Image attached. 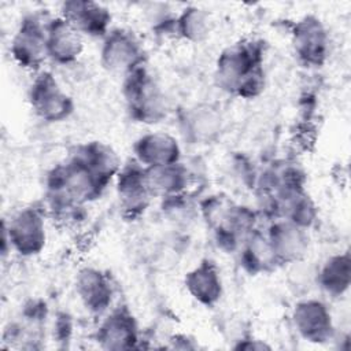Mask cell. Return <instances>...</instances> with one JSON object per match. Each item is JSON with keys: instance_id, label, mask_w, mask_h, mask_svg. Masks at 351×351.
Masks as SVG:
<instances>
[{"instance_id": "d6986e66", "label": "cell", "mask_w": 351, "mask_h": 351, "mask_svg": "<svg viewBox=\"0 0 351 351\" xmlns=\"http://www.w3.org/2000/svg\"><path fill=\"white\" fill-rule=\"evenodd\" d=\"M218 115L210 107L192 108L185 118V133L196 141H208L218 132Z\"/></svg>"}, {"instance_id": "8992f818", "label": "cell", "mask_w": 351, "mask_h": 351, "mask_svg": "<svg viewBox=\"0 0 351 351\" xmlns=\"http://www.w3.org/2000/svg\"><path fill=\"white\" fill-rule=\"evenodd\" d=\"M10 245L22 255L38 254L45 244V226L41 214L34 208H23L10 222L4 233Z\"/></svg>"}, {"instance_id": "30bf717a", "label": "cell", "mask_w": 351, "mask_h": 351, "mask_svg": "<svg viewBox=\"0 0 351 351\" xmlns=\"http://www.w3.org/2000/svg\"><path fill=\"white\" fill-rule=\"evenodd\" d=\"M326 32L318 19L306 16L296 23L293 32V45L298 55L306 63H321L326 53Z\"/></svg>"}, {"instance_id": "277c9868", "label": "cell", "mask_w": 351, "mask_h": 351, "mask_svg": "<svg viewBox=\"0 0 351 351\" xmlns=\"http://www.w3.org/2000/svg\"><path fill=\"white\" fill-rule=\"evenodd\" d=\"M47 27L48 22L43 23L37 15H30L21 23L14 36L11 52L22 67L37 69L48 56Z\"/></svg>"}, {"instance_id": "e0dca14e", "label": "cell", "mask_w": 351, "mask_h": 351, "mask_svg": "<svg viewBox=\"0 0 351 351\" xmlns=\"http://www.w3.org/2000/svg\"><path fill=\"white\" fill-rule=\"evenodd\" d=\"M99 340L110 348H125L136 340V325L133 317L125 311H115L104 321L99 330Z\"/></svg>"}, {"instance_id": "ba28073f", "label": "cell", "mask_w": 351, "mask_h": 351, "mask_svg": "<svg viewBox=\"0 0 351 351\" xmlns=\"http://www.w3.org/2000/svg\"><path fill=\"white\" fill-rule=\"evenodd\" d=\"M48 56L60 64L78 59L82 52V34L63 16L51 19L47 27Z\"/></svg>"}, {"instance_id": "ffe728a7", "label": "cell", "mask_w": 351, "mask_h": 351, "mask_svg": "<svg viewBox=\"0 0 351 351\" xmlns=\"http://www.w3.org/2000/svg\"><path fill=\"white\" fill-rule=\"evenodd\" d=\"M177 29L182 37L191 41H200L210 32V18L204 10L189 7L178 16Z\"/></svg>"}, {"instance_id": "9c48e42d", "label": "cell", "mask_w": 351, "mask_h": 351, "mask_svg": "<svg viewBox=\"0 0 351 351\" xmlns=\"http://www.w3.org/2000/svg\"><path fill=\"white\" fill-rule=\"evenodd\" d=\"M136 156L140 165L145 167L166 166L178 162L180 147L177 140L167 133H148L134 145Z\"/></svg>"}, {"instance_id": "9a60e30c", "label": "cell", "mask_w": 351, "mask_h": 351, "mask_svg": "<svg viewBox=\"0 0 351 351\" xmlns=\"http://www.w3.org/2000/svg\"><path fill=\"white\" fill-rule=\"evenodd\" d=\"M77 291L88 308L100 313L111 302V287L108 278L95 269H84L78 274Z\"/></svg>"}, {"instance_id": "3957f363", "label": "cell", "mask_w": 351, "mask_h": 351, "mask_svg": "<svg viewBox=\"0 0 351 351\" xmlns=\"http://www.w3.org/2000/svg\"><path fill=\"white\" fill-rule=\"evenodd\" d=\"M143 47L132 32L117 29L106 36L101 48L104 67L117 74L129 75L143 67Z\"/></svg>"}, {"instance_id": "5b68a950", "label": "cell", "mask_w": 351, "mask_h": 351, "mask_svg": "<svg viewBox=\"0 0 351 351\" xmlns=\"http://www.w3.org/2000/svg\"><path fill=\"white\" fill-rule=\"evenodd\" d=\"M30 103L36 114L48 122L62 121L73 111L70 96L62 90L49 73H41L32 84Z\"/></svg>"}, {"instance_id": "5bb4252c", "label": "cell", "mask_w": 351, "mask_h": 351, "mask_svg": "<svg viewBox=\"0 0 351 351\" xmlns=\"http://www.w3.org/2000/svg\"><path fill=\"white\" fill-rule=\"evenodd\" d=\"M185 284L191 295L206 306H213L217 303L222 293L221 277L215 266L208 261L202 262L197 267L188 273Z\"/></svg>"}, {"instance_id": "52a82bcc", "label": "cell", "mask_w": 351, "mask_h": 351, "mask_svg": "<svg viewBox=\"0 0 351 351\" xmlns=\"http://www.w3.org/2000/svg\"><path fill=\"white\" fill-rule=\"evenodd\" d=\"M62 16L81 34L90 37L107 36L111 14L106 7L95 1L73 0L62 5Z\"/></svg>"}, {"instance_id": "4fadbf2b", "label": "cell", "mask_w": 351, "mask_h": 351, "mask_svg": "<svg viewBox=\"0 0 351 351\" xmlns=\"http://www.w3.org/2000/svg\"><path fill=\"white\" fill-rule=\"evenodd\" d=\"M118 192L126 210L138 211L145 207L151 192L145 181V169L140 163H133L119 171Z\"/></svg>"}, {"instance_id": "6da1fadb", "label": "cell", "mask_w": 351, "mask_h": 351, "mask_svg": "<svg viewBox=\"0 0 351 351\" xmlns=\"http://www.w3.org/2000/svg\"><path fill=\"white\" fill-rule=\"evenodd\" d=\"M261 49L245 41L225 49L218 59V80L223 89L240 96H255L263 86Z\"/></svg>"}, {"instance_id": "7a4b0ae2", "label": "cell", "mask_w": 351, "mask_h": 351, "mask_svg": "<svg viewBox=\"0 0 351 351\" xmlns=\"http://www.w3.org/2000/svg\"><path fill=\"white\" fill-rule=\"evenodd\" d=\"M125 96L132 115L140 122H159L165 117L166 103L160 86L143 67L126 75Z\"/></svg>"}, {"instance_id": "7c38bea8", "label": "cell", "mask_w": 351, "mask_h": 351, "mask_svg": "<svg viewBox=\"0 0 351 351\" xmlns=\"http://www.w3.org/2000/svg\"><path fill=\"white\" fill-rule=\"evenodd\" d=\"M293 319L298 330L311 341L325 340L330 333V314L318 300H306L296 306Z\"/></svg>"}, {"instance_id": "ac0fdd59", "label": "cell", "mask_w": 351, "mask_h": 351, "mask_svg": "<svg viewBox=\"0 0 351 351\" xmlns=\"http://www.w3.org/2000/svg\"><path fill=\"white\" fill-rule=\"evenodd\" d=\"M319 282L328 293L341 295L350 284L348 255H337L328 259L319 273Z\"/></svg>"}, {"instance_id": "2e32d148", "label": "cell", "mask_w": 351, "mask_h": 351, "mask_svg": "<svg viewBox=\"0 0 351 351\" xmlns=\"http://www.w3.org/2000/svg\"><path fill=\"white\" fill-rule=\"evenodd\" d=\"M145 181L151 195L173 197L185 188L188 177L186 170L177 162L166 166L145 167Z\"/></svg>"}, {"instance_id": "8fae6325", "label": "cell", "mask_w": 351, "mask_h": 351, "mask_svg": "<svg viewBox=\"0 0 351 351\" xmlns=\"http://www.w3.org/2000/svg\"><path fill=\"white\" fill-rule=\"evenodd\" d=\"M267 240L276 261L282 262L299 259L307 247V239L302 226H298L291 221L273 225Z\"/></svg>"}]
</instances>
